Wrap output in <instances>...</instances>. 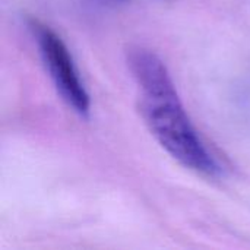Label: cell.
<instances>
[{"label":"cell","instance_id":"6da1fadb","mask_svg":"<svg viewBox=\"0 0 250 250\" xmlns=\"http://www.w3.org/2000/svg\"><path fill=\"white\" fill-rule=\"evenodd\" d=\"M141 111L157 142L182 166L209 177L220 173L217 161L192 126L176 88L141 94Z\"/></svg>","mask_w":250,"mask_h":250},{"label":"cell","instance_id":"7a4b0ae2","mask_svg":"<svg viewBox=\"0 0 250 250\" xmlns=\"http://www.w3.org/2000/svg\"><path fill=\"white\" fill-rule=\"evenodd\" d=\"M42 62L62 98L82 117L89 114V95L81 82L73 59L62 38L47 25L37 19L29 21Z\"/></svg>","mask_w":250,"mask_h":250},{"label":"cell","instance_id":"3957f363","mask_svg":"<svg viewBox=\"0 0 250 250\" xmlns=\"http://www.w3.org/2000/svg\"><path fill=\"white\" fill-rule=\"evenodd\" d=\"M107 1H117V3H120V1H126V0H107Z\"/></svg>","mask_w":250,"mask_h":250}]
</instances>
